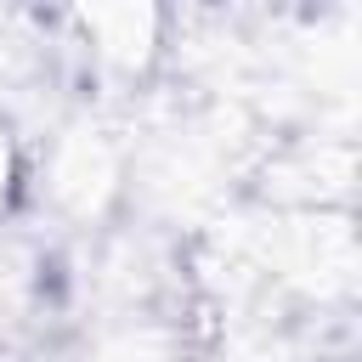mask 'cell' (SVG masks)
<instances>
[{
    "label": "cell",
    "mask_w": 362,
    "mask_h": 362,
    "mask_svg": "<svg viewBox=\"0 0 362 362\" xmlns=\"http://www.w3.org/2000/svg\"><path fill=\"white\" fill-rule=\"evenodd\" d=\"M11 192H17V147H11V130L0 119V215L11 209Z\"/></svg>",
    "instance_id": "1"
}]
</instances>
